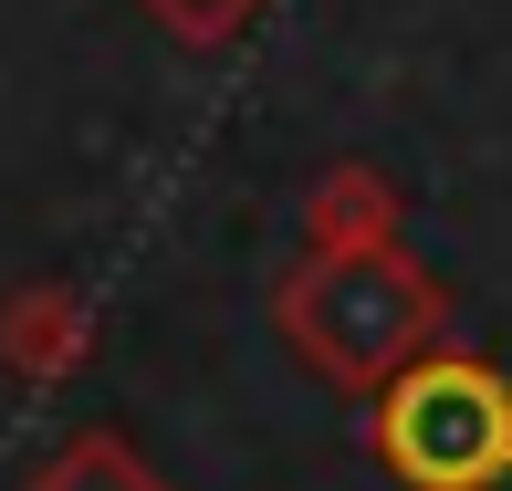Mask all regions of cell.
Here are the masks:
<instances>
[{"instance_id": "cell-1", "label": "cell", "mask_w": 512, "mask_h": 491, "mask_svg": "<svg viewBox=\"0 0 512 491\" xmlns=\"http://www.w3.org/2000/svg\"><path fill=\"white\" fill-rule=\"evenodd\" d=\"M272 324L283 345L314 366L324 387L345 397H377L398 366H418L439 335H450V293L408 262L398 241H366V251H304V262L272 283Z\"/></svg>"}, {"instance_id": "cell-2", "label": "cell", "mask_w": 512, "mask_h": 491, "mask_svg": "<svg viewBox=\"0 0 512 491\" xmlns=\"http://www.w3.org/2000/svg\"><path fill=\"white\" fill-rule=\"evenodd\" d=\"M366 439L408 491H492V481H512V377L492 356L429 345L418 366H398L377 387Z\"/></svg>"}, {"instance_id": "cell-3", "label": "cell", "mask_w": 512, "mask_h": 491, "mask_svg": "<svg viewBox=\"0 0 512 491\" xmlns=\"http://www.w3.org/2000/svg\"><path fill=\"white\" fill-rule=\"evenodd\" d=\"M84 356H95V324H84V293L74 283L0 293V366H11L21 387H63Z\"/></svg>"}, {"instance_id": "cell-4", "label": "cell", "mask_w": 512, "mask_h": 491, "mask_svg": "<svg viewBox=\"0 0 512 491\" xmlns=\"http://www.w3.org/2000/svg\"><path fill=\"white\" fill-rule=\"evenodd\" d=\"M366 241H398V189L366 157H335L304 189V251H366Z\"/></svg>"}, {"instance_id": "cell-5", "label": "cell", "mask_w": 512, "mask_h": 491, "mask_svg": "<svg viewBox=\"0 0 512 491\" xmlns=\"http://www.w3.org/2000/svg\"><path fill=\"white\" fill-rule=\"evenodd\" d=\"M21 491H168V471H157L126 429H74Z\"/></svg>"}, {"instance_id": "cell-6", "label": "cell", "mask_w": 512, "mask_h": 491, "mask_svg": "<svg viewBox=\"0 0 512 491\" xmlns=\"http://www.w3.org/2000/svg\"><path fill=\"white\" fill-rule=\"evenodd\" d=\"M262 11V0H147V21L168 42H189V53H220V42H241V21Z\"/></svg>"}]
</instances>
